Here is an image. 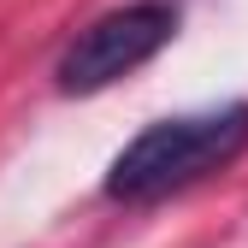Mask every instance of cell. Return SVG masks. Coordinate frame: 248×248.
<instances>
[{
	"instance_id": "2",
	"label": "cell",
	"mask_w": 248,
	"mask_h": 248,
	"mask_svg": "<svg viewBox=\"0 0 248 248\" xmlns=\"http://www.w3.org/2000/svg\"><path fill=\"white\" fill-rule=\"evenodd\" d=\"M171 36H177V12L166 6V0L118 6V12L95 18L89 30L71 36V47L59 53V65H53V83H59V95H95V89H112L118 77H130L136 65H148Z\"/></svg>"
},
{
	"instance_id": "1",
	"label": "cell",
	"mask_w": 248,
	"mask_h": 248,
	"mask_svg": "<svg viewBox=\"0 0 248 248\" xmlns=\"http://www.w3.org/2000/svg\"><path fill=\"white\" fill-rule=\"evenodd\" d=\"M242 154H248V101L160 118L142 136H130L118 148V160L107 166V201L154 207V201H166L177 189L207 183L213 171L236 166Z\"/></svg>"
}]
</instances>
